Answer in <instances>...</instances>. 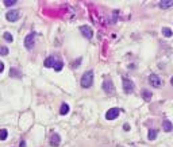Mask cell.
<instances>
[{"label":"cell","instance_id":"6da1fadb","mask_svg":"<svg viewBox=\"0 0 173 147\" xmlns=\"http://www.w3.org/2000/svg\"><path fill=\"white\" fill-rule=\"evenodd\" d=\"M80 84H81V87H83L84 89L91 88L92 85H93V72H92V70L85 72V73L83 74V77H81Z\"/></svg>","mask_w":173,"mask_h":147},{"label":"cell","instance_id":"7a4b0ae2","mask_svg":"<svg viewBox=\"0 0 173 147\" xmlns=\"http://www.w3.org/2000/svg\"><path fill=\"white\" fill-rule=\"evenodd\" d=\"M103 90H104L105 93H108V95L115 92V87H114V82L111 78H105L104 81H103Z\"/></svg>","mask_w":173,"mask_h":147},{"label":"cell","instance_id":"3957f363","mask_svg":"<svg viewBox=\"0 0 173 147\" xmlns=\"http://www.w3.org/2000/svg\"><path fill=\"white\" fill-rule=\"evenodd\" d=\"M122 81H123V90H124V92H126V93H132V92H134L135 85H134V82H132L131 80L123 77Z\"/></svg>","mask_w":173,"mask_h":147},{"label":"cell","instance_id":"277c9868","mask_svg":"<svg viewBox=\"0 0 173 147\" xmlns=\"http://www.w3.org/2000/svg\"><path fill=\"white\" fill-rule=\"evenodd\" d=\"M149 84L153 88H159L162 85V80H161V77L157 76V74H150V76H149Z\"/></svg>","mask_w":173,"mask_h":147},{"label":"cell","instance_id":"5b68a950","mask_svg":"<svg viewBox=\"0 0 173 147\" xmlns=\"http://www.w3.org/2000/svg\"><path fill=\"white\" fill-rule=\"evenodd\" d=\"M5 18H7L8 22H16L20 18V12H19V10H11V11L7 12Z\"/></svg>","mask_w":173,"mask_h":147},{"label":"cell","instance_id":"8992f818","mask_svg":"<svg viewBox=\"0 0 173 147\" xmlns=\"http://www.w3.org/2000/svg\"><path fill=\"white\" fill-rule=\"evenodd\" d=\"M34 42H35V34L34 33H30L26 35V38H24V46H26V49H32V46H34Z\"/></svg>","mask_w":173,"mask_h":147},{"label":"cell","instance_id":"52a82bcc","mask_svg":"<svg viewBox=\"0 0 173 147\" xmlns=\"http://www.w3.org/2000/svg\"><path fill=\"white\" fill-rule=\"evenodd\" d=\"M119 113H120V109L119 108H111V109H108L107 113H105V119L114 120V119H116V117L119 116Z\"/></svg>","mask_w":173,"mask_h":147},{"label":"cell","instance_id":"ba28073f","mask_svg":"<svg viewBox=\"0 0 173 147\" xmlns=\"http://www.w3.org/2000/svg\"><path fill=\"white\" fill-rule=\"evenodd\" d=\"M80 31H81V34H83L85 38H88V39H91L92 37H93V30H92L89 26H81Z\"/></svg>","mask_w":173,"mask_h":147},{"label":"cell","instance_id":"9c48e42d","mask_svg":"<svg viewBox=\"0 0 173 147\" xmlns=\"http://www.w3.org/2000/svg\"><path fill=\"white\" fill-rule=\"evenodd\" d=\"M59 143H61V136H59L57 132L53 134V135H51V139H50V144L54 147H57V146H59Z\"/></svg>","mask_w":173,"mask_h":147},{"label":"cell","instance_id":"30bf717a","mask_svg":"<svg viewBox=\"0 0 173 147\" xmlns=\"http://www.w3.org/2000/svg\"><path fill=\"white\" fill-rule=\"evenodd\" d=\"M162 130L165 131V132H170V131L173 130V124L170 120H164L162 122Z\"/></svg>","mask_w":173,"mask_h":147},{"label":"cell","instance_id":"8fae6325","mask_svg":"<svg viewBox=\"0 0 173 147\" xmlns=\"http://www.w3.org/2000/svg\"><path fill=\"white\" fill-rule=\"evenodd\" d=\"M54 63H56V60H54L53 55H50V57H47L45 60V62H43V65L46 66V68H53Z\"/></svg>","mask_w":173,"mask_h":147},{"label":"cell","instance_id":"7c38bea8","mask_svg":"<svg viewBox=\"0 0 173 147\" xmlns=\"http://www.w3.org/2000/svg\"><path fill=\"white\" fill-rule=\"evenodd\" d=\"M158 6L161 7V8H169V7H173V0H162V1H159Z\"/></svg>","mask_w":173,"mask_h":147},{"label":"cell","instance_id":"4fadbf2b","mask_svg":"<svg viewBox=\"0 0 173 147\" xmlns=\"http://www.w3.org/2000/svg\"><path fill=\"white\" fill-rule=\"evenodd\" d=\"M141 95H142V98H143V100H146V101L151 100V96H153L150 90H147V89H142V90H141Z\"/></svg>","mask_w":173,"mask_h":147},{"label":"cell","instance_id":"5bb4252c","mask_svg":"<svg viewBox=\"0 0 173 147\" xmlns=\"http://www.w3.org/2000/svg\"><path fill=\"white\" fill-rule=\"evenodd\" d=\"M161 33H162V35H164V37H166V38H170V37L173 35V31L170 30L169 27H162Z\"/></svg>","mask_w":173,"mask_h":147},{"label":"cell","instance_id":"9a60e30c","mask_svg":"<svg viewBox=\"0 0 173 147\" xmlns=\"http://www.w3.org/2000/svg\"><path fill=\"white\" fill-rule=\"evenodd\" d=\"M156 138H157V130H149V134H147L149 140H154Z\"/></svg>","mask_w":173,"mask_h":147},{"label":"cell","instance_id":"2e32d148","mask_svg":"<svg viewBox=\"0 0 173 147\" xmlns=\"http://www.w3.org/2000/svg\"><path fill=\"white\" fill-rule=\"evenodd\" d=\"M54 70H57V72H59V70H62V68H64V62L62 61H56V63H54Z\"/></svg>","mask_w":173,"mask_h":147},{"label":"cell","instance_id":"e0dca14e","mask_svg":"<svg viewBox=\"0 0 173 147\" xmlns=\"http://www.w3.org/2000/svg\"><path fill=\"white\" fill-rule=\"evenodd\" d=\"M68 112H69V105L64 103V104L61 105V109H59V113H61V115H66Z\"/></svg>","mask_w":173,"mask_h":147},{"label":"cell","instance_id":"ac0fdd59","mask_svg":"<svg viewBox=\"0 0 173 147\" xmlns=\"http://www.w3.org/2000/svg\"><path fill=\"white\" fill-rule=\"evenodd\" d=\"M8 136L7 130H0V140H5Z\"/></svg>","mask_w":173,"mask_h":147},{"label":"cell","instance_id":"d6986e66","mask_svg":"<svg viewBox=\"0 0 173 147\" xmlns=\"http://www.w3.org/2000/svg\"><path fill=\"white\" fill-rule=\"evenodd\" d=\"M3 38H4L7 42H12L14 41V37L11 35L10 33H4V34H3Z\"/></svg>","mask_w":173,"mask_h":147},{"label":"cell","instance_id":"ffe728a7","mask_svg":"<svg viewBox=\"0 0 173 147\" xmlns=\"http://www.w3.org/2000/svg\"><path fill=\"white\" fill-rule=\"evenodd\" d=\"M10 76L11 77H20V72L16 70V69H11V70H10Z\"/></svg>","mask_w":173,"mask_h":147},{"label":"cell","instance_id":"44dd1931","mask_svg":"<svg viewBox=\"0 0 173 147\" xmlns=\"http://www.w3.org/2000/svg\"><path fill=\"white\" fill-rule=\"evenodd\" d=\"M15 4H16V0H4L5 7H11V6H15Z\"/></svg>","mask_w":173,"mask_h":147},{"label":"cell","instance_id":"7402d4cb","mask_svg":"<svg viewBox=\"0 0 173 147\" xmlns=\"http://www.w3.org/2000/svg\"><path fill=\"white\" fill-rule=\"evenodd\" d=\"M8 54V49L5 46H0V55H7Z\"/></svg>","mask_w":173,"mask_h":147},{"label":"cell","instance_id":"603a6c76","mask_svg":"<svg viewBox=\"0 0 173 147\" xmlns=\"http://www.w3.org/2000/svg\"><path fill=\"white\" fill-rule=\"evenodd\" d=\"M3 70H4V63H3V62H0V73H2Z\"/></svg>","mask_w":173,"mask_h":147},{"label":"cell","instance_id":"cb8c5ba5","mask_svg":"<svg viewBox=\"0 0 173 147\" xmlns=\"http://www.w3.org/2000/svg\"><path fill=\"white\" fill-rule=\"evenodd\" d=\"M19 147H26V143H24V142H23V140H22V142H20V143H19Z\"/></svg>","mask_w":173,"mask_h":147},{"label":"cell","instance_id":"d4e9b609","mask_svg":"<svg viewBox=\"0 0 173 147\" xmlns=\"http://www.w3.org/2000/svg\"><path fill=\"white\" fill-rule=\"evenodd\" d=\"M123 128H124L126 131H129V130H130V125H129V124H124V125H123Z\"/></svg>","mask_w":173,"mask_h":147},{"label":"cell","instance_id":"484cf974","mask_svg":"<svg viewBox=\"0 0 173 147\" xmlns=\"http://www.w3.org/2000/svg\"><path fill=\"white\" fill-rule=\"evenodd\" d=\"M170 84H172V87H173V77L170 78Z\"/></svg>","mask_w":173,"mask_h":147}]
</instances>
